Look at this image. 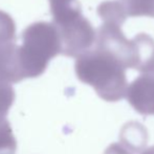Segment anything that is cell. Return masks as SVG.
Listing matches in <instances>:
<instances>
[{
  "label": "cell",
  "instance_id": "1",
  "mask_svg": "<svg viewBox=\"0 0 154 154\" xmlns=\"http://www.w3.org/2000/svg\"><path fill=\"white\" fill-rule=\"evenodd\" d=\"M22 39L19 53L25 79L42 75L48 62L61 54L60 37L54 23H32L23 32Z\"/></svg>",
  "mask_w": 154,
  "mask_h": 154
},
{
  "label": "cell",
  "instance_id": "8",
  "mask_svg": "<svg viewBox=\"0 0 154 154\" xmlns=\"http://www.w3.org/2000/svg\"><path fill=\"white\" fill-rule=\"evenodd\" d=\"M16 143L12 135V130L8 122L0 116V154H13L16 148Z\"/></svg>",
  "mask_w": 154,
  "mask_h": 154
},
{
  "label": "cell",
  "instance_id": "9",
  "mask_svg": "<svg viewBox=\"0 0 154 154\" xmlns=\"http://www.w3.org/2000/svg\"><path fill=\"white\" fill-rule=\"evenodd\" d=\"M14 100V91L8 82L0 81V116H4Z\"/></svg>",
  "mask_w": 154,
  "mask_h": 154
},
{
  "label": "cell",
  "instance_id": "11",
  "mask_svg": "<svg viewBox=\"0 0 154 154\" xmlns=\"http://www.w3.org/2000/svg\"><path fill=\"white\" fill-rule=\"evenodd\" d=\"M142 70L145 71V72L150 73V75H152L154 77V54L152 55V57L149 59V61L145 64V66L142 68Z\"/></svg>",
  "mask_w": 154,
  "mask_h": 154
},
{
  "label": "cell",
  "instance_id": "5",
  "mask_svg": "<svg viewBox=\"0 0 154 154\" xmlns=\"http://www.w3.org/2000/svg\"><path fill=\"white\" fill-rule=\"evenodd\" d=\"M97 15L101 17L103 22L116 23L122 25L127 19V14L122 3L119 0L105 1L97 6Z\"/></svg>",
  "mask_w": 154,
  "mask_h": 154
},
{
  "label": "cell",
  "instance_id": "3",
  "mask_svg": "<svg viewBox=\"0 0 154 154\" xmlns=\"http://www.w3.org/2000/svg\"><path fill=\"white\" fill-rule=\"evenodd\" d=\"M81 10L75 8L53 16L61 42V55L66 57L78 58L95 44L97 32Z\"/></svg>",
  "mask_w": 154,
  "mask_h": 154
},
{
  "label": "cell",
  "instance_id": "10",
  "mask_svg": "<svg viewBox=\"0 0 154 154\" xmlns=\"http://www.w3.org/2000/svg\"><path fill=\"white\" fill-rule=\"evenodd\" d=\"M49 5L53 16L66 11L81 8V4L78 0H49Z\"/></svg>",
  "mask_w": 154,
  "mask_h": 154
},
{
  "label": "cell",
  "instance_id": "2",
  "mask_svg": "<svg viewBox=\"0 0 154 154\" xmlns=\"http://www.w3.org/2000/svg\"><path fill=\"white\" fill-rule=\"evenodd\" d=\"M75 72L81 81L92 85L104 97L120 94L126 85L123 65L97 47L78 57Z\"/></svg>",
  "mask_w": 154,
  "mask_h": 154
},
{
  "label": "cell",
  "instance_id": "4",
  "mask_svg": "<svg viewBox=\"0 0 154 154\" xmlns=\"http://www.w3.org/2000/svg\"><path fill=\"white\" fill-rule=\"evenodd\" d=\"M122 25L103 22L97 29L95 47L116 58L124 67L138 68L140 55L135 38L128 40L123 34Z\"/></svg>",
  "mask_w": 154,
  "mask_h": 154
},
{
  "label": "cell",
  "instance_id": "7",
  "mask_svg": "<svg viewBox=\"0 0 154 154\" xmlns=\"http://www.w3.org/2000/svg\"><path fill=\"white\" fill-rule=\"evenodd\" d=\"M16 41V25L13 18L0 11V45L14 43Z\"/></svg>",
  "mask_w": 154,
  "mask_h": 154
},
{
  "label": "cell",
  "instance_id": "6",
  "mask_svg": "<svg viewBox=\"0 0 154 154\" xmlns=\"http://www.w3.org/2000/svg\"><path fill=\"white\" fill-rule=\"evenodd\" d=\"M128 17L154 18V0H119Z\"/></svg>",
  "mask_w": 154,
  "mask_h": 154
}]
</instances>
